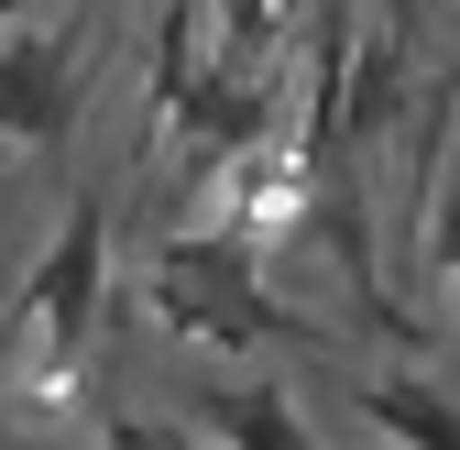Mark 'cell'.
I'll return each mask as SVG.
<instances>
[{
  "label": "cell",
  "instance_id": "cell-6",
  "mask_svg": "<svg viewBox=\"0 0 460 450\" xmlns=\"http://www.w3.org/2000/svg\"><path fill=\"white\" fill-rule=\"evenodd\" d=\"M417 286H438L460 308V176H428L417 187Z\"/></svg>",
  "mask_w": 460,
  "mask_h": 450
},
{
  "label": "cell",
  "instance_id": "cell-7",
  "mask_svg": "<svg viewBox=\"0 0 460 450\" xmlns=\"http://www.w3.org/2000/svg\"><path fill=\"white\" fill-rule=\"evenodd\" d=\"M22 12H44V0H0V33H12V22H22Z\"/></svg>",
  "mask_w": 460,
  "mask_h": 450
},
{
  "label": "cell",
  "instance_id": "cell-2",
  "mask_svg": "<svg viewBox=\"0 0 460 450\" xmlns=\"http://www.w3.org/2000/svg\"><path fill=\"white\" fill-rule=\"evenodd\" d=\"M22 319V352L44 363V384L55 374H77V352H88V329H99V308H110V198L88 187L66 220H55V242L33 253V274H22V297H12Z\"/></svg>",
  "mask_w": 460,
  "mask_h": 450
},
{
  "label": "cell",
  "instance_id": "cell-4",
  "mask_svg": "<svg viewBox=\"0 0 460 450\" xmlns=\"http://www.w3.org/2000/svg\"><path fill=\"white\" fill-rule=\"evenodd\" d=\"M176 428H198L208 450H318V428L296 418V396H285L274 374H219V384H198Z\"/></svg>",
  "mask_w": 460,
  "mask_h": 450
},
{
  "label": "cell",
  "instance_id": "cell-5",
  "mask_svg": "<svg viewBox=\"0 0 460 450\" xmlns=\"http://www.w3.org/2000/svg\"><path fill=\"white\" fill-rule=\"evenodd\" d=\"M351 418L384 439V450H460V384L428 374V363H373Z\"/></svg>",
  "mask_w": 460,
  "mask_h": 450
},
{
  "label": "cell",
  "instance_id": "cell-3",
  "mask_svg": "<svg viewBox=\"0 0 460 450\" xmlns=\"http://www.w3.org/2000/svg\"><path fill=\"white\" fill-rule=\"evenodd\" d=\"M77 99H88V33H55L44 12H22L0 33V143L66 154L77 143Z\"/></svg>",
  "mask_w": 460,
  "mask_h": 450
},
{
  "label": "cell",
  "instance_id": "cell-1",
  "mask_svg": "<svg viewBox=\"0 0 460 450\" xmlns=\"http://www.w3.org/2000/svg\"><path fill=\"white\" fill-rule=\"evenodd\" d=\"M143 297H154V319L176 329V341H198V352H252V341H274V286H263V253L242 242V231H164L154 242V264H143Z\"/></svg>",
  "mask_w": 460,
  "mask_h": 450
}]
</instances>
